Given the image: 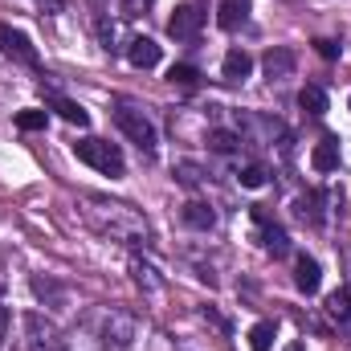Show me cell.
<instances>
[{"instance_id":"cell-14","label":"cell","mask_w":351,"mask_h":351,"mask_svg":"<svg viewBox=\"0 0 351 351\" xmlns=\"http://www.w3.org/2000/svg\"><path fill=\"white\" fill-rule=\"evenodd\" d=\"M49 106H53V110H58L66 123H74V127H90V114L82 110V106H78V102H70V98L53 94V98H49Z\"/></svg>"},{"instance_id":"cell-10","label":"cell","mask_w":351,"mask_h":351,"mask_svg":"<svg viewBox=\"0 0 351 351\" xmlns=\"http://www.w3.org/2000/svg\"><path fill=\"white\" fill-rule=\"evenodd\" d=\"M245 21H250V0H221V8H217V25H221L225 33H237Z\"/></svg>"},{"instance_id":"cell-3","label":"cell","mask_w":351,"mask_h":351,"mask_svg":"<svg viewBox=\"0 0 351 351\" xmlns=\"http://www.w3.org/2000/svg\"><path fill=\"white\" fill-rule=\"evenodd\" d=\"M114 123H119V131L139 147V152H156V143H160V135H156V123L139 110V106H131V102H119L114 106Z\"/></svg>"},{"instance_id":"cell-21","label":"cell","mask_w":351,"mask_h":351,"mask_svg":"<svg viewBox=\"0 0 351 351\" xmlns=\"http://www.w3.org/2000/svg\"><path fill=\"white\" fill-rule=\"evenodd\" d=\"M45 123H49V110H21L16 114V127L21 131H41Z\"/></svg>"},{"instance_id":"cell-29","label":"cell","mask_w":351,"mask_h":351,"mask_svg":"<svg viewBox=\"0 0 351 351\" xmlns=\"http://www.w3.org/2000/svg\"><path fill=\"white\" fill-rule=\"evenodd\" d=\"M286 351H306V348H302V343H290V348H286Z\"/></svg>"},{"instance_id":"cell-12","label":"cell","mask_w":351,"mask_h":351,"mask_svg":"<svg viewBox=\"0 0 351 351\" xmlns=\"http://www.w3.org/2000/svg\"><path fill=\"white\" fill-rule=\"evenodd\" d=\"M311 168H315V172H335V168H339V139H335V135H327V139L315 143Z\"/></svg>"},{"instance_id":"cell-22","label":"cell","mask_w":351,"mask_h":351,"mask_svg":"<svg viewBox=\"0 0 351 351\" xmlns=\"http://www.w3.org/2000/svg\"><path fill=\"white\" fill-rule=\"evenodd\" d=\"M237 180H241V188H262L265 184V168L262 164H245V168L237 172Z\"/></svg>"},{"instance_id":"cell-25","label":"cell","mask_w":351,"mask_h":351,"mask_svg":"<svg viewBox=\"0 0 351 351\" xmlns=\"http://www.w3.org/2000/svg\"><path fill=\"white\" fill-rule=\"evenodd\" d=\"M176 176H180V184H188V188L200 184V168H196V164H176Z\"/></svg>"},{"instance_id":"cell-19","label":"cell","mask_w":351,"mask_h":351,"mask_svg":"<svg viewBox=\"0 0 351 351\" xmlns=\"http://www.w3.org/2000/svg\"><path fill=\"white\" fill-rule=\"evenodd\" d=\"M250 348L254 351H269L274 348V323H258V327L250 331Z\"/></svg>"},{"instance_id":"cell-2","label":"cell","mask_w":351,"mask_h":351,"mask_svg":"<svg viewBox=\"0 0 351 351\" xmlns=\"http://www.w3.org/2000/svg\"><path fill=\"white\" fill-rule=\"evenodd\" d=\"M16 351H62V335L45 315L25 311L16 319Z\"/></svg>"},{"instance_id":"cell-8","label":"cell","mask_w":351,"mask_h":351,"mask_svg":"<svg viewBox=\"0 0 351 351\" xmlns=\"http://www.w3.org/2000/svg\"><path fill=\"white\" fill-rule=\"evenodd\" d=\"M127 62L135 70H152V66H160V45L152 37H131L127 41Z\"/></svg>"},{"instance_id":"cell-11","label":"cell","mask_w":351,"mask_h":351,"mask_svg":"<svg viewBox=\"0 0 351 351\" xmlns=\"http://www.w3.org/2000/svg\"><path fill=\"white\" fill-rule=\"evenodd\" d=\"M250 70H254V58H250L245 49H229L225 62H221V78H225V82H245Z\"/></svg>"},{"instance_id":"cell-16","label":"cell","mask_w":351,"mask_h":351,"mask_svg":"<svg viewBox=\"0 0 351 351\" xmlns=\"http://www.w3.org/2000/svg\"><path fill=\"white\" fill-rule=\"evenodd\" d=\"M327 315H331L339 327H348L351 331V294L348 290H335V294L327 298Z\"/></svg>"},{"instance_id":"cell-1","label":"cell","mask_w":351,"mask_h":351,"mask_svg":"<svg viewBox=\"0 0 351 351\" xmlns=\"http://www.w3.org/2000/svg\"><path fill=\"white\" fill-rule=\"evenodd\" d=\"M86 204H90V221H94L106 237H114V241H131V245L147 241V221H143L131 204L102 200V196H90Z\"/></svg>"},{"instance_id":"cell-18","label":"cell","mask_w":351,"mask_h":351,"mask_svg":"<svg viewBox=\"0 0 351 351\" xmlns=\"http://www.w3.org/2000/svg\"><path fill=\"white\" fill-rule=\"evenodd\" d=\"M241 143H245V139H241V135H233V131H213V135H208V147H213V152H221V156L237 152Z\"/></svg>"},{"instance_id":"cell-5","label":"cell","mask_w":351,"mask_h":351,"mask_svg":"<svg viewBox=\"0 0 351 351\" xmlns=\"http://www.w3.org/2000/svg\"><path fill=\"white\" fill-rule=\"evenodd\" d=\"M0 53H4V58H12V62H21V66H29V70H37V66H41V58H37L33 41H29L21 29H12V25H0Z\"/></svg>"},{"instance_id":"cell-4","label":"cell","mask_w":351,"mask_h":351,"mask_svg":"<svg viewBox=\"0 0 351 351\" xmlns=\"http://www.w3.org/2000/svg\"><path fill=\"white\" fill-rule=\"evenodd\" d=\"M74 156H78L82 164H90L94 172H102V176H123V152H119L114 143L98 139V135L78 139V143H74Z\"/></svg>"},{"instance_id":"cell-13","label":"cell","mask_w":351,"mask_h":351,"mask_svg":"<svg viewBox=\"0 0 351 351\" xmlns=\"http://www.w3.org/2000/svg\"><path fill=\"white\" fill-rule=\"evenodd\" d=\"M180 217H184V225H192V229H200V233H208V229L217 225V213H213L204 200H188Z\"/></svg>"},{"instance_id":"cell-27","label":"cell","mask_w":351,"mask_h":351,"mask_svg":"<svg viewBox=\"0 0 351 351\" xmlns=\"http://www.w3.org/2000/svg\"><path fill=\"white\" fill-rule=\"evenodd\" d=\"M131 269H135V282H147V286H160V278H152V269L143 262H131Z\"/></svg>"},{"instance_id":"cell-6","label":"cell","mask_w":351,"mask_h":351,"mask_svg":"<svg viewBox=\"0 0 351 351\" xmlns=\"http://www.w3.org/2000/svg\"><path fill=\"white\" fill-rule=\"evenodd\" d=\"M200 29H204V8L200 4H180L172 12V21H168V33L176 41H192Z\"/></svg>"},{"instance_id":"cell-9","label":"cell","mask_w":351,"mask_h":351,"mask_svg":"<svg viewBox=\"0 0 351 351\" xmlns=\"http://www.w3.org/2000/svg\"><path fill=\"white\" fill-rule=\"evenodd\" d=\"M294 286H298L302 294H319V286H323V269H319L315 258L298 254V262H294Z\"/></svg>"},{"instance_id":"cell-28","label":"cell","mask_w":351,"mask_h":351,"mask_svg":"<svg viewBox=\"0 0 351 351\" xmlns=\"http://www.w3.org/2000/svg\"><path fill=\"white\" fill-rule=\"evenodd\" d=\"M37 4H41L45 12H62V0H37Z\"/></svg>"},{"instance_id":"cell-24","label":"cell","mask_w":351,"mask_h":351,"mask_svg":"<svg viewBox=\"0 0 351 351\" xmlns=\"http://www.w3.org/2000/svg\"><path fill=\"white\" fill-rule=\"evenodd\" d=\"M315 49H319V58H327V62H335V58L343 53V45H339V41H327V37L315 41Z\"/></svg>"},{"instance_id":"cell-7","label":"cell","mask_w":351,"mask_h":351,"mask_svg":"<svg viewBox=\"0 0 351 351\" xmlns=\"http://www.w3.org/2000/svg\"><path fill=\"white\" fill-rule=\"evenodd\" d=\"M294 66H298V58H294V49H286V45H274V49L262 58V70H265V78H269V82L290 78V74H294Z\"/></svg>"},{"instance_id":"cell-23","label":"cell","mask_w":351,"mask_h":351,"mask_svg":"<svg viewBox=\"0 0 351 351\" xmlns=\"http://www.w3.org/2000/svg\"><path fill=\"white\" fill-rule=\"evenodd\" d=\"M315 204H319V196H302V200H298V217L311 221V225H319V208H315Z\"/></svg>"},{"instance_id":"cell-15","label":"cell","mask_w":351,"mask_h":351,"mask_svg":"<svg viewBox=\"0 0 351 351\" xmlns=\"http://www.w3.org/2000/svg\"><path fill=\"white\" fill-rule=\"evenodd\" d=\"M298 106H302L306 114H315V119L327 114V90L323 86H302L298 90Z\"/></svg>"},{"instance_id":"cell-26","label":"cell","mask_w":351,"mask_h":351,"mask_svg":"<svg viewBox=\"0 0 351 351\" xmlns=\"http://www.w3.org/2000/svg\"><path fill=\"white\" fill-rule=\"evenodd\" d=\"M156 0H123V16H143Z\"/></svg>"},{"instance_id":"cell-17","label":"cell","mask_w":351,"mask_h":351,"mask_svg":"<svg viewBox=\"0 0 351 351\" xmlns=\"http://www.w3.org/2000/svg\"><path fill=\"white\" fill-rule=\"evenodd\" d=\"M265 241V254H269V258H286V254H290V237H286V229H278V225H265V233H262Z\"/></svg>"},{"instance_id":"cell-20","label":"cell","mask_w":351,"mask_h":351,"mask_svg":"<svg viewBox=\"0 0 351 351\" xmlns=\"http://www.w3.org/2000/svg\"><path fill=\"white\" fill-rule=\"evenodd\" d=\"M168 82H172V86H196L200 74H196V66H184V62H180V66L168 70Z\"/></svg>"}]
</instances>
